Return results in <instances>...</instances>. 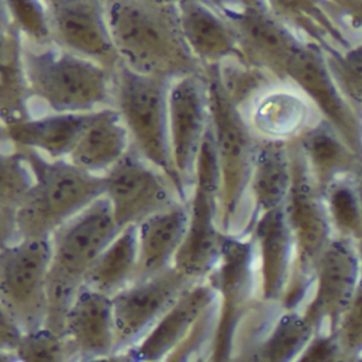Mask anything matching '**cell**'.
<instances>
[{"label":"cell","mask_w":362,"mask_h":362,"mask_svg":"<svg viewBox=\"0 0 362 362\" xmlns=\"http://www.w3.org/2000/svg\"><path fill=\"white\" fill-rule=\"evenodd\" d=\"M118 60L129 69L173 80L202 71L180 29L175 6L141 0H103Z\"/></svg>","instance_id":"cell-1"},{"label":"cell","mask_w":362,"mask_h":362,"mask_svg":"<svg viewBox=\"0 0 362 362\" xmlns=\"http://www.w3.org/2000/svg\"><path fill=\"white\" fill-rule=\"evenodd\" d=\"M22 56L33 115L35 105L43 113H90L113 105L115 69L52 42L22 39Z\"/></svg>","instance_id":"cell-2"},{"label":"cell","mask_w":362,"mask_h":362,"mask_svg":"<svg viewBox=\"0 0 362 362\" xmlns=\"http://www.w3.org/2000/svg\"><path fill=\"white\" fill-rule=\"evenodd\" d=\"M20 150L30 163L35 184L16 209L18 239L52 237L62 224L105 196L103 175L83 170L67 158L52 160L35 150Z\"/></svg>","instance_id":"cell-3"},{"label":"cell","mask_w":362,"mask_h":362,"mask_svg":"<svg viewBox=\"0 0 362 362\" xmlns=\"http://www.w3.org/2000/svg\"><path fill=\"white\" fill-rule=\"evenodd\" d=\"M170 80L145 75L119 64L114 71L113 105L124 120L132 148L182 187L173 165L168 129Z\"/></svg>","instance_id":"cell-4"},{"label":"cell","mask_w":362,"mask_h":362,"mask_svg":"<svg viewBox=\"0 0 362 362\" xmlns=\"http://www.w3.org/2000/svg\"><path fill=\"white\" fill-rule=\"evenodd\" d=\"M203 73L209 92V127L219 169L220 226L226 235H230L241 219L255 156L239 107L226 96L211 67H206Z\"/></svg>","instance_id":"cell-5"},{"label":"cell","mask_w":362,"mask_h":362,"mask_svg":"<svg viewBox=\"0 0 362 362\" xmlns=\"http://www.w3.org/2000/svg\"><path fill=\"white\" fill-rule=\"evenodd\" d=\"M219 169L211 127L201 145L188 198V226L175 267L204 281L219 262L228 235L220 226Z\"/></svg>","instance_id":"cell-6"},{"label":"cell","mask_w":362,"mask_h":362,"mask_svg":"<svg viewBox=\"0 0 362 362\" xmlns=\"http://www.w3.org/2000/svg\"><path fill=\"white\" fill-rule=\"evenodd\" d=\"M52 237H28L1 245L0 300L26 332L45 326Z\"/></svg>","instance_id":"cell-7"},{"label":"cell","mask_w":362,"mask_h":362,"mask_svg":"<svg viewBox=\"0 0 362 362\" xmlns=\"http://www.w3.org/2000/svg\"><path fill=\"white\" fill-rule=\"evenodd\" d=\"M105 177V197L120 228L188 201L177 184L132 149Z\"/></svg>","instance_id":"cell-8"},{"label":"cell","mask_w":362,"mask_h":362,"mask_svg":"<svg viewBox=\"0 0 362 362\" xmlns=\"http://www.w3.org/2000/svg\"><path fill=\"white\" fill-rule=\"evenodd\" d=\"M119 228L105 196L90 203L52 235L48 277L80 288L99 254L117 236Z\"/></svg>","instance_id":"cell-9"},{"label":"cell","mask_w":362,"mask_h":362,"mask_svg":"<svg viewBox=\"0 0 362 362\" xmlns=\"http://www.w3.org/2000/svg\"><path fill=\"white\" fill-rule=\"evenodd\" d=\"M209 128V92L203 71L171 80L168 88L169 141L173 165L188 198L199 152Z\"/></svg>","instance_id":"cell-10"},{"label":"cell","mask_w":362,"mask_h":362,"mask_svg":"<svg viewBox=\"0 0 362 362\" xmlns=\"http://www.w3.org/2000/svg\"><path fill=\"white\" fill-rule=\"evenodd\" d=\"M197 283L179 269H168L149 279L133 281L112 296L115 356L134 347L165 311L190 286Z\"/></svg>","instance_id":"cell-11"},{"label":"cell","mask_w":362,"mask_h":362,"mask_svg":"<svg viewBox=\"0 0 362 362\" xmlns=\"http://www.w3.org/2000/svg\"><path fill=\"white\" fill-rule=\"evenodd\" d=\"M52 43L115 69L119 64L103 0H45Z\"/></svg>","instance_id":"cell-12"},{"label":"cell","mask_w":362,"mask_h":362,"mask_svg":"<svg viewBox=\"0 0 362 362\" xmlns=\"http://www.w3.org/2000/svg\"><path fill=\"white\" fill-rule=\"evenodd\" d=\"M63 336L74 360L114 357L115 328L111 296L83 284L69 307Z\"/></svg>","instance_id":"cell-13"},{"label":"cell","mask_w":362,"mask_h":362,"mask_svg":"<svg viewBox=\"0 0 362 362\" xmlns=\"http://www.w3.org/2000/svg\"><path fill=\"white\" fill-rule=\"evenodd\" d=\"M218 298L217 290L207 279L197 281L173 302L134 347L122 356L139 361L166 360L199 317Z\"/></svg>","instance_id":"cell-14"},{"label":"cell","mask_w":362,"mask_h":362,"mask_svg":"<svg viewBox=\"0 0 362 362\" xmlns=\"http://www.w3.org/2000/svg\"><path fill=\"white\" fill-rule=\"evenodd\" d=\"M207 281L219 294V321L211 359H226L230 353L235 324L247 298L250 284V251L247 245L226 236L219 262Z\"/></svg>","instance_id":"cell-15"},{"label":"cell","mask_w":362,"mask_h":362,"mask_svg":"<svg viewBox=\"0 0 362 362\" xmlns=\"http://www.w3.org/2000/svg\"><path fill=\"white\" fill-rule=\"evenodd\" d=\"M175 8L182 35L203 69L241 56L230 21L209 0H180Z\"/></svg>","instance_id":"cell-16"},{"label":"cell","mask_w":362,"mask_h":362,"mask_svg":"<svg viewBox=\"0 0 362 362\" xmlns=\"http://www.w3.org/2000/svg\"><path fill=\"white\" fill-rule=\"evenodd\" d=\"M90 113H43L3 124L4 141L16 149L35 150L52 160L69 158Z\"/></svg>","instance_id":"cell-17"},{"label":"cell","mask_w":362,"mask_h":362,"mask_svg":"<svg viewBox=\"0 0 362 362\" xmlns=\"http://www.w3.org/2000/svg\"><path fill=\"white\" fill-rule=\"evenodd\" d=\"M188 226V201H182L137 224L134 281L156 276L175 266Z\"/></svg>","instance_id":"cell-18"},{"label":"cell","mask_w":362,"mask_h":362,"mask_svg":"<svg viewBox=\"0 0 362 362\" xmlns=\"http://www.w3.org/2000/svg\"><path fill=\"white\" fill-rule=\"evenodd\" d=\"M132 141L124 120L114 107L90 116L67 160L95 175H105L130 150Z\"/></svg>","instance_id":"cell-19"},{"label":"cell","mask_w":362,"mask_h":362,"mask_svg":"<svg viewBox=\"0 0 362 362\" xmlns=\"http://www.w3.org/2000/svg\"><path fill=\"white\" fill-rule=\"evenodd\" d=\"M358 262L344 241H334L324 250L319 264V283L311 321H334L344 313L357 288Z\"/></svg>","instance_id":"cell-20"},{"label":"cell","mask_w":362,"mask_h":362,"mask_svg":"<svg viewBox=\"0 0 362 362\" xmlns=\"http://www.w3.org/2000/svg\"><path fill=\"white\" fill-rule=\"evenodd\" d=\"M286 71L315 101L343 136L345 134L349 143L357 145L359 141L357 124L337 92L324 63L313 52L298 47L288 61Z\"/></svg>","instance_id":"cell-21"},{"label":"cell","mask_w":362,"mask_h":362,"mask_svg":"<svg viewBox=\"0 0 362 362\" xmlns=\"http://www.w3.org/2000/svg\"><path fill=\"white\" fill-rule=\"evenodd\" d=\"M293 175L288 220L303 258L313 262L328 245V217L304 171L296 168Z\"/></svg>","instance_id":"cell-22"},{"label":"cell","mask_w":362,"mask_h":362,"mask_svg":"<svg viewBox=\"0 0 362 362\" xmlns=\"http://www.w3.org/2000/svg\"><path fill=\"white\" fill-rule=\"evenodd\" d=\"M137 262V228L126 226L99 254L83 284L112 298L134 281Z\"/></svg>","instance_id":"cell-23"},{"label":"cell","mask_w":362,"mask_h":362,"mask_svg":"<svg viewBox=\"0 0 362 362\" xmlns=\"http://www.w3.org/2000/svg\"><path fill=\"white\" fill-rule=\"evenodd\" d=\"M0 105L3 124L31 117L30 98L22 56V37L3 18Z\"/></svg>","instance_id":"cell-24"},{"label":"cell","mask_w":362,"mask_h":362,"mask_svg":"<svg viewBox=\"0 0 362 362\" xmlns=\"http://www.w3.org/2000/svg\"><path fill=\"white\" fill-rule=\"evenodd\" d=\"M292 235L287 214H284L279 207L267 211L258 223L264 290L269 298L279 296L283 290L289 264Z\"/></svg>","instance_id":"cell-25"},{"label":"cell","mask_w":362,"mask_h":362,"mask_svg":"<svg viewBox=\"0 0 362 362\" xmlns=\"http://www.w3.org/2000/svg\"><path fill=\"white\" fill-rule=\"evenodd\" d=\"M35 184V175L24 151L10 147L0 160V211L1 245L18 239L16 209Z\"/></svg>","instance_id":"cell-26"},{"label":"cell","mask_w":362,"mask_h":362,"mask_svg":"<svg viewBox=\"0 0 362 362\" xmlns=\"http://www.w3.org/2000/svg\"><path fill=\"white\" fill-rule=\"evenodd\" d=\"M252 190L260 207L270 211L279 206L291 188L292 177L285 153L271 146L258 152L252 173Z\"/></svg>","instance_id":"cell-27"},{"label":"cell","mask_w":362,"mask_h":362,"mask_svg":"<svg viewBox=\"0 0 362 362\" xmlns=\"http://www.w3.org/2000/svg\"><path fill=\"white\" fill-rule=\"evenodd\" d=\"M3 18L23 41L52 43V28L45 0H3Z\"/></svg>","instance_id":"cell-28"},{"label":"cell","mask_w":362,"mask_h":362,"mask_svg":"<svg viewBox=\"0 0 362 362\" xmlns=\"http://www.w3.org/2000/svg\"><path fill=\"white\" fill-rule=\"evenodd\" d=\"M304 148L313 168L323 179L347 170L353 163L351 151L329 131L320 129L309 133Z\"/></svg>","instance_id":"cell-29"},{"label":"cell","mask_w":362,"mask_h":362,"mask_svg":"<svg viewBox=\"0 0 362 362\" xmlns=\"http://www.w3.org/2000/svg\"><path fill=\"white\" fill-rule=\"evenodd\" d=\"M14 357L25 361H71V351L64 336L46 327L26 332Z\"/></svg>","instance_id":"cell-30"},{"label":"cell","mask_w":362,"mask_h":362,"mask_svg":"<svg viewBox=\"0 0 362 362\" xmlns=\"http://www.w3.org/2000/svg\"><path fill=\"white\" fill-rule=\"evenodd\" d=\"M327 201L330 215L339 230L346 234H361L362 209L357 186L337 182L328 192Z\"/></svg>","instance_id":"cell-31"},{"label":"cell","mask_w":362,"mask_h":362,"mask_svg":"<svg viewBox=\"0 0 362 362\" xmlns=\"http://www.w3.org/2000/svg\"><path fill=\"white\" fill-rule=\"evenodd\" d=\"M311 322L310 317L304 319L293 315L281 319L267 344V357L271 360H285L294 355L308 339Z\"/></svg>","instance_id":"cell-32"},{"label":"cell","mask_w":362,"mask_h":362,"mask_svg":"<svg viewBox=\"0 0 362 362\" xmlns=\"http://www.w3.org/2000/svg\"><path fill=\"white\" fill-rule=\"evenodd\" d=\"M341 337L349 351L362 349V281L356 288L349 306L343 313Z\"/></svg>","instance_id":"cell-33"},{"label":"cell","mask_w":362,"mask_h":362,"mask_svg":"<svg viewBox=\"0 0 362 362\" xmlns=\"http://www.w3.org/2000/svg\"><path fill=\"white\" fill-rule=\"evenodd\" d=\"M25 332L18 322L7 313L1 309V324H0V345L1 354L14 356L16 349L22 342Z\"/></svg>","instance_id":"cell-34"},{"label":"cell","mask_w":362,"mask_h":362,"mask_svg":"<svg viewBox=\"0 0 362 362\" xmlns=\"http://www.w3.org/2000/svg\"><path fill=\"white\" fill-rule=\"evenodd\" d=\"M276 9L290 16H313L317 0H270Z\"/></svg>","instance_id":"cell-35"},{"label":"cell","mask_w":362,"mask_h":362,"mask_svg":"<svg viewBox=\"0 0 362 362\" xmlns=\"http://www.w3.org/2000/svg\"><path fill=\"white\" fill-rule=\"evenodd\" d=\"M344 65L354 79L362 82V45L346 54Z\"/></svg>","instance_id":"cell-36"},{"label":"cell","mask_w":362,"mask_h":362,"mask_svg":"<svg viewBox=\"0 0 362 362\" xmlns=\"http://www.w3.org/2000/svg\"><path fill=\"white\" fill-rule=\"evenodd\" d=\"M141 1L156 4V5L175 6V7L179 4L180 0H141Z\"/></svg>","instance_id":"cell-37"},{"label":"cell","mask_w":362,"mask_h":362,"mask_svg":"<svg viewBox=\"0 0 362 362\" xmlns=\"http://www.w3.org/2000/svg\"><path fill=\"white\" fill-rule=\"evenodd\" d=\"M211 4L216 6V7L222 9V8L226 7V6L232 4L234 0H209Z\"/></svg>","instance_id":"cell-38"},{"label":"cell","mask_w":362,"mask_h":362,"mask_svg":"<svg viewBox=\"0 0 362 362\" xmlns=\"http://www.w3.org/2000/svg\"><path fill=\"white\" fill-rule=\"evenodd\" d=\"M357 190L359 194L360 202H361L362 209V168L360 167L359 175H358Z\"/></svg>","instance_id":"cell-39"}]
</instances>
